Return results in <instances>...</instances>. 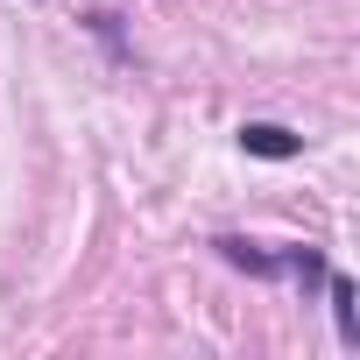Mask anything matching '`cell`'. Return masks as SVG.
Returning <instances> with one entry per match:
<instances>
[{
    "label": "cell",
    "instance_id": "6da1fadb",
    "mask_svg": "<svg viewBox=\"0 0 360 360\" xmlns=\"http://www.w3.org/2000/svg\"><path fill=\"white\" fill-rule=\"evenodd\" d=\"M240 148L262 155V162H290V155L304 148V134H290V127H276V120H248V127H240Z\"/></svg>",
    "mask_w": 360,
    "mask_h": 360
},
{
    "label": "cell",
    "instance_id": "7a4b0ae2",
    "mask_svg": "<svg viewBox=\"0 0 360 360\" xmlns=\"http://www.w3.org/2000/svg\"><path fill=\"white\" fill-rule=\"evenodd\" d=\"M325 290H332V318H339V339H346V346H360V311H353V283L325 269Z\"/></svg>",
    "mask_w": 360,
    "mask_h": 360
}]
</instances>
